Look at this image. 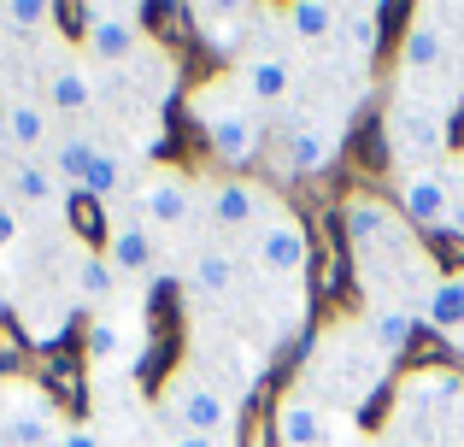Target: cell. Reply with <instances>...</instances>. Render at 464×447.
Masks as SVG:
<instances>
[{
	"mask_svg": "<svg viewBox=\"0 0 464 447\" xmlns=\"http://www.w3.org/2000/svg\"><path fill=\"white\" fill-rule=\"evenodd\" d=\"M194 112H200V130L212 141V153L224 165H247L265 141V124H259V106L247 101L241 89H206L194 94Z\"/></svg>",
	"mask_w": 464,
	"mask_h": 447,
	"instance_id": "cell-1",
	"label": "cell"
},
{
	"mask_svg": "<svg viewBox=\"0 0 464 447\" xmlns=\"http://www.w3.org/2000/svg\"><path fill=\"white\" fill-rule=\"evenodd\" d=\"M453 165H411L406 183H400V212H406L418 229H441L447 212H453Z\"/></svg>",
	"mask_w": 464,
	"mask_h": 447,
	"instance_id": "cell-2",
	"label": "cell"
},
{
	"mask_svg": "<svg viewBox=\"0 0 464 447\" xmlns=\"http://www.w3.org/2000/svg\"><path fill=\"white\" fill-rule=\"evenodd\" d=\"M53 442V401L30 383H12L0 401V447H47Z\"/></svg>",
	"mask_w": 464,
	"mask_h": 447,
	"instance_id": "cell-3",
	"label": "cell"
},
{
	"mask_svg": "<svg viewBox=\"0 0 464 447\" xmlns=\"http://www.w3.org/2000/svg\"><path fill=\"white\" fill-rule=\"evenodd\" d=\"M253 259H259L265 277L295 283V277L306 271V224H300L295 212H271L265 229H259V241H253Z\"/></svg>",
	"mask_w": 464,
	"mask_h": 447,
	"instance_id": "cell-4",
	"label": "cell"
},
{
	"mask_svg": "<svg viewBox=\"0 0 464 447\" xmlns=\"http://www.w3.org/2000/svg\"><path fill=\"white\" fill-rule=\"evenodd\" d=\"M165 406H170V418H177V430H188V436H212L218 442L229 430V401L200 377H177L170 394H165Z\"/></svg>",
	"mask_w": 464,
	"mask_h": 447,
	"instance_id": "cell-5",
	"label": "cell"
},
{
	"mask_svg": "<svg viewBox=\"0 0 464 447\" xmlns=\"http://www.w3.org/2000/svg\"><path fill=\"white\" fill-rule=\"evenodd\" d=\"M89 18V53L101 59V65H124V59H136V47H141V6H89L82 12Z\"/></svg>",
	"mask_w": 464,
	"mask_h": 447,
	"instance_id": "cell-6",
	"label": "cell"
},
{
	"mask_svg": "<svg viewBox=\"0 0 464 447\" xmlns=\"http://www.w3.org/2000/svg\"><path fill=\"white\" fill-rule=\"evenodd\" d=\"M453 59V30H447V12H418L406 30V42H400V65H406V77H435V71Z\"/></svg>",
	"mask_w": 464,
	"mask_h": 447,
	"instance_id": "cell-7",
	"label": "cell"
},
{
	"mask_svg": "<svg viewBox=\"0 0 464 447\" xmlns=\"http://www.w3.org/2000/svg\"><path fill=\"white\" fill-rule=\"evenodd\" d=\"M276 442L283 447H324L329 442V413L312 389H295L276 401Z\"/></svg>",
	"mask_w": 464,
	"mask_h": 447,
	"instance_id": "cell-8",
	"label": "cell"
},
{
	"mask_svg": "<svg viewBox=\"0 0 464 447\" xmlns=\"http://www.w3.org/2000/svg\"><path fill=\"white\" fill-rule=\"evenodd\" d=\"M136 207H141V219H148V224L177 229V224H188V212H194V189L182 183L177 171H148V177H141V189H136Z\"/></svg>",
	"mask_w": 464,
	"mask_h": 447,
	"instance_id": "cell-9",
	"label": "cell"
},
{
	"mask_svg": "<svg viewBox=\"0 0 464 447\" xmlns=\"http://www.w3.org/2000/svg\"><path fill=\"white\" fill-rule=\"evenodd\" d=\"M236 89L247 94L253 106H283L288 94H295V65H288L283 53H253V59H241Z\"/></svg>",
	"mask_w": 464,
	"mask_h": 447,
	"instance_id": "cell-10",
	"label": "cell"
},
{
	"mask_svg": "<svg viewBox=\"0 0 464 447\" xmlns=\"http://www.w3.org/2000/svg\"><path fill=\"white\" fill-rule=\"evenodd\" d=\"M423 318H430V330H435V335L459 342V335H464V271L441 277V283H430V300H423Z\"/></svg>",
	"mask_w": 464,
	"mask_h": 447,
	"instance_id": "cell-11",
	"label": "cell"
},
{
	"mask_svg": "<svg viewBox=\"0 0 464 447\" xmlns=\"http://www.w3.org/2000/svg\"><path fill=\"white\" fill-rule=\"evenodd\" d=\"M253 212H259V189L241 183V177H229V183H218L212 195H206V219L218 229H247Z\"/></svg>",
	"mask_w": 464,
	"mask_h": 447,
	"instance_id": "cell-12",
	"label": "cell"
},
{
	"mask_svg": "<svg viewBox=\"0 0 464 447\" xmlns=\"http://www.w3.org/2000/svg\"><path fill=\"white\" fill-rule=\"evenodd\" d=\"M364 335H371V354L376 359H400L411 347V312L406 306H371Z\"/></svg>",
	"mask_w": 464,
	"mask_h": 447,
	"instance_id": "cell-13",
	"label": "cell"
},
{
	"mask_svg": "<svg viewBox=\"0 0 464 447\" xmlns=\"http://www.w3.org/2000/svg\"><path fill=\"white\" fill-rule=\"evenodd\" d=\"M188 288L194 295H229V288H236V253L229 248H200L188 259Z\"/></svg>",
	"mask_w": 464,
	"mask_h": 447,
	"instance_id": "cell-14",
	"label": "cell"
},
{
	"mask_svg": "<svg viewBox=\"0 0 464 447\" xmlns=\"http://www.w3.org/2000/svg\"><path fill=\"white\" fill-rule=\"evenodd\" d=\"M341 18H347V12L329 6V0H295V6L283 12V24H288V35H295V42H324V35H341Z\"/></svg>",
	"mask_w": 464,
	"mask_h": 447,
	"instance_id": "cell-15",
	"label": "cell"
},
{
	"mask_svg": "<svg viewBox=\"0 0 464 447\" xmlns=\"http://www.w3.org/2000/svg\"><path fill=\"white\" fill-rule=\"evenodd\" d=\"M394 148L400 153H418L423 165H430V153L441 148V118L435 112H406V106H400V118H394Z\"/></svg>",
	"mask_w": 464,
	"mask_h": 447,
	"instance_id": "cell-16",
	"label": "cell"
},
{
	"mask_svg": "<svg viewBox=\"0 0 464 447\" xmlns=\"http://www.w3.org/2000/svg\"><path fill=\"white\" fill-rule=\"evenodd\" d=\"M106 259H112V271H148V265H153V236H148V224H118Z\"/></svg>",
	"mask_w": 464,
	"mask_h": 447,
	"instance_id": "cell-17",
	"label": "cell"
},
{
	"mask_svg": "<svg viewBox=\"0 0 464 447\" xmlns=\"http://www.w3.org/2000/svg\"><path fill=\"white\" fill-rule=\"evenodd\" d=\"M47 94H53V112H89L94 83H89L82 65H59L53 77H47Z\"/></svg>",
	"mask_w": 464,
	"mask_h": 447,
	"instance_id": "cell-18",
	"label": "cell"
},
{
	"mask_svg": "<svg viewBox=\"0 0 464 447\" xmlns=\"http://www.w3.org/2000/svg\"><path fill=\"white\" fill-rule=\"evenodd\" d=\"M335 153V136L324 124H295V141H288V171H317V165Z\"/></svg>",
	"mask_w": 464,
	"mask_h": 447,
	"instance_id": "cell-19",
	"label": "cell"
},
{
	"mask_svg": "<svg viewBox=\"0 0 464 447\" xmlns=\"http://www.w3.org/2000/svg\"><path fill=\"white\" fill-rule=\"evenodd\" d=\"M0 130H6V141H12V148H35V141H47V106H30V101L6 106Z\"/></svg>",
	"mask_w": 464,
	"mask_h": 447,
	"instance_id": "cell-20",
	"label": "cell"
},
{
	"mask_svg": "<svg viewBox=\"0 0 464 447\" xmlns=\"http://www.w3.org/2000/svg\"><path fill=\"white\" fill-rule=\"evenodd\" d=\"M77 189H82L89 200H112L118 189H124V160H118L112 148H101V153L89 160V171H82V183H77Z\"/></svg>",
	"mask_w": 464,
	"mask_h": 447,
	"instance_id": "cell-21",
	"label": "cell"
},
{
	"mask_svg": "<svg viewBox=\"0 0 464 447\" xmlns=\"http://www.w3.org/2000/svg\"><path fill=\"white\" fill-rule=\"evenodd\" d=\"M241 18H247L241 6H194V24H206V42L212 47H236L241 35H247Z\"/></svg>",
	"mask_w": 464,
	"mask_h": 447,
	"instance_id": "cell-22",
	"label": "cell"
},
{
	"mask_svg": "<svg viewBox=\"0 0 464 447\" xmlns=\"http://www.w3.org/2000/svg\"><path fill=\"white\" fill-rule=\"evenodd\" d=\"M112 288H118L112 259H106V253H82L77 259V295L82 300H112Z\"/></svg>",
	"mask_w": 464,
	"mask_h": 447,
	"instance_id": "cell-23",
	"label": "cell"
},
{
	"mask_svg": "<svg viewBox=\"0 0 464 447\" xmlns=\"http://www.w3.org/2000/svg\"><path fill=\"white\" fill-rule=\"evenodd\" d=\"M94 136H71V141H59L53 148V177L59 183H82V171H89V160H94Z\"/></svg>",
	"mask_w": 464,
	"mask_h": 447,
	"instance_id": "cell-24",
	"label": "cell"
},
{
	"mask_svg": "<svg viewBox=\"0 0 464 447\" xmlns=\"http://www.w3.org/2000/svg\"><path fill=\"white\" fill-rule=\"evenodd\" d=\"M12 189H18V200H30V207H42V200H53L59 177L47 171V165H18V171H12Z\"/></svg>",
	"mask_w": 464,
	"mask_h": 447,
	"instance_id": "cell-25",
	"label": "cell"
},
{
	"mask_svg": "<svg viewBox=\"0 0 464 447\" xmlns=\"http://www.w3.org/2000/svg\"><path fill=\"white\" fill-rule=\"evenodd\" d=\"M89 354L94 359H124V324L101 312V318L89 324Z\"/></svg>",
	"mask_w": 464,
	"mask_h": 447,
	"instance_id": "cell-26",
	"label": "cell"
},
{
	"mask_svg": "<svg viewBox=\"0 0 464 447\" xmlns=\"http://www.w3.org/2000/svg\"><path fill=\"white\" fill-rule=\"evenodd\" d=\"M0 24L30 30V24H47V6H42V0H12V6H0Z\"/></svg>",
	"mask_w": 464,
	"mask_h": 447,
	"instance_id": "cell-27",
	"label": "cell"
},
{
	"mask_svg": "<svg viewBox=\"0 0 464 447\" xmlns=\"http://www.w3.org/2000/svg\"><path fill=\"white\" fill-rule=\"evenodd\" d=\"M441 229H447V236H459V241H464V177L453 183V212H447V224H441Z\"/></svg>",
	"mask_w": 464,
	"mask_h": 447,
	"instance_id": "cell-28",
	"label": "cell"
},
{
	"mask_svg": "<svg viewBox=\"0 0 464 447\" xmlns=\"http://www.w3.org/2000/svg\"><path fill=\"white\" fill-rule=\"evenodd\" d=\"M59 447H101V436H94L89 424H71L65 436H59Z\"/></svg>",
	"mask_w": 464,
	"mask_h": 447,
	"instance_id": "cell-29",
	"label": "cell"
},
{
	"mask_svg": "<svg viewBox=\"0 0 464 447\" xmlns=\"http://www.w3.org/2000/svg\"><path fill=\"white\" fill-rule=\"evenodd\" d=\"M12 241H18V212H12V207H0V253H6Z\"/></svg>",
	"mask_w": 464,
	"mask_h": 447,
	"instance_id": "cell-30",
	"label": "cell"
},
{
	"mask_svg": "<svg viewBox=\"0 0 464 447\" xmlns=\"http://www.w3.org/2000/svg\"><path fill=\"white\" fill-rule=\"evenodd\" d=\"M165 447H218V442H212V436H188V430H177Z\"/></svg>",
	"mask_w": 464,
	"mask_h": 447,
	"instance_id": "cell-31",
	"label": "cell"
}]
</instances>
